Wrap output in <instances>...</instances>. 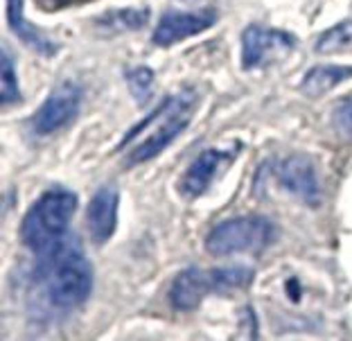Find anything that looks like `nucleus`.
Returning <instances> with one entry per match:
<instances>
[{
    "instance_id": "7",
    "label": "nucleus",
    "mask_w": 352,
    "mask_h": 341,
    "mask_svg": "<svg viewBox=\"0 0 352 341\" xmlns=\"http://www.w3.org/2000/svg\"><path fill=\"white\" fill-rule=\"evenodd\" d=\"M278 184L283 190H287L289 195H294L296 199L305 206H318L323 199V190L321 181L311 158L305 154H292L285 156L276 168Z\"/></svg>"
},
{
    "instance_id": "9",
    "label": "nucleus",
    "mask_w": 352,
    "mask_h": 341,
    "mask_svg": "<svg viewBox=\"0 0 352 341\" xmlns=\"http://www.w3.org/2000/svg\"><path fill=\"white\" fill-rule=\"evenodd\" d=\"M118 206H120V192L116 186H102L93 195L91 204L86 210V224L91 237L98 244L111 240L118 226Z\"/></svg>"
},
{
    "instance_id": "17",
    "label": "nucleus",
    "mask_w": 352,
    "mask_h": 341,
    "mask_svg": "<svg viewBox=\"0 0 352 341\" xmlns=\"http://www.w3.org/2000/svg\"><path fill=\"white\" fill-rule=\"evenodd\" d=\"M19 98H21V91H19V79H16L12 54L3 50V91H0V104L10 107Z\"/></svg>"
},
{
    "instance_id": "13",
    "label": "nucleus",
    "mask_w": 352,
    "mask_h": 341,
    "mask_svg": "<svg viewBox=\"0 0 352 341\" xmlns=\"http://www.w3.org/2000/svg\"><path fill=\"white\" fill-rule=\"evenodd\" d=\"M348 79H352V66H314L302 79V93L318 98Z\"/></svg>"
},
{
    "instance_id": "12",
    "label": "nucleus",
    "mask_w": 352,
    "mask_h": 341,
    "mask_svg": "<svg viewBox=\"0 0 352 341\" xmlns=\"http://www.w3.org/2000/svg\"><path fill=\"white\" fill-rule=\"evenodd\" d=\"M7 21H10V28L16 36L21 38L23 43H28L30 47H34L36 52L41 54H52L57 50V45H52L47 38L36 32L32 25H28L25 16H23V0H7Z\"/></svg>"
},
{
    "instance_id": "20",
    "label": "nucleus",
    "mask_w": 352,
    "mask_h": 341,
    "mask_svg": "<svg viewBox=\"0 0 352 341\" xmlns=\"http://www.w3.org/2000/svg\"><path fill=\"white\" fill-rule=\"evenodd\" d=\"M54 3H61V5H70V3H79V0H54Z\"/></svg>"
},
{
    "instance_id": "8",
    "label": "nucleus",
    "mask_w": 352,
    "mask_h": 341,
    "mask_svg": "<svg viewBox=\"0 0 352 341\" xmlns=\"http://www.w3.org/2000/svg\"><path fill=\"white\" fill-rule=\"evenodd\" d=\"M217 23V12L214 10H199V12H176L170 10L161 16L158 25L154 30V43L161 47H170L179 41L201 34L208 28Z\"/></svg>"
},
{
    "instance_id": "11",
    "label": "nucleus",
    "mask_w": 352,
    "mask_h": 341,
    "mask_svg": "<svg viewBox=\"0 0 352 341\" xmlns=\"http://www.w3.org/2000/svg\"><path fill=\"white\" fill-rule=\"evenodd\" d=\"M223 158L226 156H223V152H219V149H206V152L199 154L179 181L181 195L186 197V199L201 197L208 190V186L212 184L214 174H217Z\"/></svg>"
},
{
    "instance_id": "5",
    "label": "nucleus",
    "mask_w": 352,
    "mask_h": 341,
    "mask_svg": "<svg viewBox=\"0 0 352 341\" xmlns=\"http://www.w3.org/2000/svg\"><path fill=\"white\" fill-rule=\"evenodd\" d=\"M82 86L73 79L57 84L43 104L36 109V113L32 116V131L38 133V136H47V133H54L70 124L82 109Z\"/></svg>"
},
{
    "instance_id": "6",
    "label": "nucleus",
    "mask_w": 352,
    "mask_h": 341,
    "mask_svg": "<svg viewBox=\"0 0 352 341\" xmlns=\"http://www.w3.org/2000/svg\"><path fill=\"white\" fill-rule=\"evenodd\" d=\"M294 47V36L264 25H249L242 32V68L255 70L283 59Z\"/></svg>"
},
{
    "instance_id": "19",
    "label": "nucleus",
    "mask_w": 352,
    "mask_h": 341,
    "mask_svg": "<svg viewBox=\"0 0 352 341\" xmlns=\"http://www.w3.org/2000/svg\"><path fill=\"white\" fill-rule=\"evenodd\" d=\"M332 126L341 133L343 138H352V95L334 107Z\"/></svg>"
},
{
    "instance_id": "1",
    "label": "nucleus",
    "mask_w": 352,
    "mask_h": 341,
    "mask_svg": "<svg viewBox=\"0 0 352 341\" xmlns=\"http://www.w3.org/2000/svg\"><path fill=\"white\" fill-rule=\"evenodd\" d=\"M197 102L199 95L195 91L183 89L165 98L145 120L135 124L118 145V149L129 147V154L124 156L126 168L147 163L170 147L192 122Z\"/></svg>"
},
{
    "instance_id": "4",
    "label": "nucleus",
    "mask_w": 352,
    "mask_h": 341,
    "mask_svg": "<svg viewBox=\"0 0 352 341\" xmlns=\"http://www.w3.org/2000/svg\"><path fill=\"white\" fill-rule=\"evenodd\" d=\"M276 237V226L267 217H235L212 228L206 237V249L212 256H233L244 251L267 249Z\"/></svg>"
},
{
    "instance_id": "16",
    "label": "nucleus",
    "mask_w": 352,
    "mask_h": 341,
    "mask_svg": "<svg viewBox=\"0 0 352 341\" xmlns=\"http://www.w3.org/2000/svg\"><path fill=\"white\" fill-rule=\"evenodd\" d=\"M126 82H129V89L133 93L135 102L145 104L151 98V91H154V70L147 66H135L126 73Z\"/></svg>"
},
{
    "instance_id": "3",
    "label": "nucleus",
    "mask_w": 352,
    "mask_h": 341,
    "mask_svg": "<svg viewBox=\"0 0 352 341\" xmlns=\"http://www.w3.org/2000/svg\"><path fill=\"white\" fill-rule=\"evenodd\" d=\"M77 210V195L66 188H52L30 206L23 217L21 240L28 249L38 253L54 247L68 235L70 219Z\"/></svg>"
},
{
    "instance_id": "14",
    "label": "nucleus",
    "mask_w": 352,
    "mask_h": 341,
    "mask_svg": "<svg viewBox=\"0 0 352 341\" xmlns=\"http://www.w3.org/2000/svg\"><path fill=\"white\" fill-rule=\"evenodd\" d=\"M253 278V269L246 265H230V267H219L210 269V280H212V292L219 294H230L233 289L246 287Z\"/></svg>"
},
{
    "instance_id": "18",
    "label": "nucleus",
    "mask_w": 352,
    "mask_h": 341,
    "mask_svg": "<svg viewBox=\"0 0 352 341\" xmlns=\"http://www.w3.org/2000/svg\"><path fill=\"white\" fill-rule=\"evenodd\" d=\"M149 19V10H120L107 16V23L111 28L118 30H138L147 23Z\"/></svg>"
},
{
    "instance_id": "15",
    "label": "nucleus",
    "mask_w": 352,
    "mask_h": 341,
    "mask_svg": "<svg viewBox=\"0 0 352 341\" xmlns=\"http://www.w3.org/2000/svg\"><path fill=\"white\" fill-rule=\"evenodd\" d=\"M352 50V21H341L330 30H325L316 41V52L337 54Z\"/></svg>"
},
{
    "instance_id": "10",
    "label": "nucleus",
    "mask_w": 352,
    "mask_h": 341,
    "mask_svg": "<svg viewBox=\"0 0 352 341\" xmlns=\"http://www.w3.org/2000/svg\"><path fill=\"white\" fill-rule=\"evenodd\" d=\"M208 294H212L210 272H201V269H197V267H190L172 280L170 303L174 310L190 312V310H195V307H199V303H201Z\"/></svg>"
},
{
    "instance_id": "2",
    "label": "nucleus",
    "mask_w": 352,
    "mask_h": 341,
    "mask_svg": "<svg viewBox=\"0 0 352 341\" xmlns=\"http://www.w3.org/2000/svg\"><path fill=\"white\" fill-rule=\"evenodd\" d=\"M36 278L41 280L47 298L61 310L82 305L93 292V265L88 263L77 235H66L38 253Z\"/></svg>"
}]
</instances>
